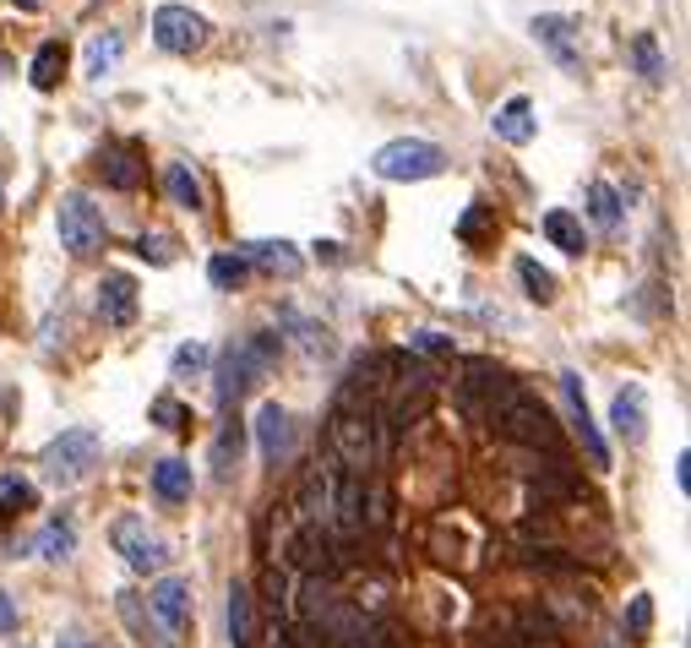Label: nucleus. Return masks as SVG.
I'll return each instance as SVG.
<instances>
[{"label":"nucleus","instance_id":"f704fd0d","mask_svg":"<svg viewBox=\"0 0 691 648\" xmlns=\"http://www.w3.org/2000/svg\"><path fill=\"white\" fill-rule=\"evenodd\" d=\"M522 566H539V572H572V561L561 551H539V546H522Z\"/></svg>","mask_w":691,"mask_h":648},{"label":"nucleus","instance_id":"9d476101","mask_svg":"<svg viewBox=\"0 0 691 648\" xmlns=\"http://www.w3.org/2000/svg\"><path fill=\"white\" fill-rule=\"evenodd\" d=\"M609 425H615V436H620L626 447H643V436H648V392H643L637 381H626V387L615 392Z\"/></svg>","mask_w":691,"mask_h":648},{"label":"nucleus","instance_id":"9b49d317","mask_svg":"<svg viewBox=\"0 0 691 648\" xmlns=\"http://www.w3.org/2000/svg\"><path fill=\"white\" fill-rule=\"evenodd\" d=\"M257 442H261V458L278 463L294 453V414L283 403H261L257 409Z\"/></svg>","mask_w":691,"mask_h":648},{"label":"nucleus","instance_id":"c03bdc74","mask_svg":"<svg viewBox=\"0 0 691 648\" xmlns=\"http://www.w3.org/2000/svg\"><path fill=\"white\" fill-rule=\"evenodd\" d=\"M55 648H98V644H87V638H61Z\"/></svg>","mask_w":691,"mask_h":648},{"label":"nucleus","instance_id":"c9c22d12","mask_svg":"<svg viewBox=\"0 0 691 648\" xmlns=\"http://www.w3.org/2000/svg\"><path fill=\"white\" fill-rule=\"evenodd\" d=\"M202 366H207V344H185V349H174V360H170L174 376H196Z\"/></svg>","mask_w":691,"mask_h":648},{"label":"nucleus","instance_id":"2f4dec72","mask_svg":"<svg viewBox=\"0 0 691 648\" xmlns=\"http://www.w3.org/2000/svg\"><path fill=\"white\" fill-rule=\"evenodd\" d=\"M115 61H120V33H98L87 44V77H104Z\"/></svg>","mask_w":691,"mask_h":648},{"label":"nucleus","instance_id":"c756f323","mask_svg":"<svg viewBox=\"0 0 691 648\" xmlns=\"http://www.w3.org/2000/svg\"><path fill=\"white\" fill-rule=\"evenodd\" d=\"M246 273H251V262H246V257H235V251H218V257H213V268H207V278H213L218 289H240Z\"/></svg>","mask_w":691,"mask_h":648},{"label":"nucleus","instance_id":"393cba45","mask_svg":"<svg viewBox=\"0 0 691 648\" xmlns=\"http://www.w3.org/2000/svg\"><path fill=\"white\" fill-rule=\"evenodd\" d=\"M533 496L539 501H566V496H577V474L566 463H550V468L533 474Z\"/></svg>","mask_w":691,"mask_h":648},{"label":"nucleus","instance_id":"20e7f679","mask_svg":"<svg viewBox=\"0 0 691 648\" xmlns=\"http://www.w3.org/2000/svg\"><path fill=\"white\" fill-rule=\"evenodd\" d=\"M370 170H376L381 181H435V175L446 170V153H441L435 142L403 137V142H387V148L370 159Z\"/></svg>","mask_w":691,"mask_h":648},{"label":"nucleus","instance_id":"f03ea898","mask_svg":"<svg viewBox=\"0 0 691 648\" xmlns=\"http://www.w3.org/2000/svg\"><path fill=\"white\" fill-rule=\"evenodd\" d=\"M278 355H283V338H278V333H251L246 344H235V349L224 355V366H218V403H224V409L240 403L261 376L278 366Z\"/></svg>","mask_w":691,"mask_h":648},{"label":"nucleus","instance_id":"79ce46f5","mask_svg":"<svg viewBox=\"0 0 691 648\" xmlns=\"http://www.w3.org/2000/svg\"><path fill=\"white\" fill-rule=\"evenodd\" d=\"M11 627H17V600H11V594H0V638H6Z\"/></svg>","mask_w":691,"mask_h":648},{"label":"nucleus","instance_id":"bb28decb","mask_svg":"<svg viewBox=\"0 0 691 648\" xmlns=\"http://www.w3.org/2000/svg\"><path fill=\"white\" fill-rule=\"evenodd\" d=\"M589 218H594L600 229H615V224H620V191L609 181L589 185Z\"/></svg>","mask_w":691,"mask_h":648},{"label":"nucleus","instance_id":"4c0bfd02","mask_svg":"<svg viewBox=\"0 0 691 648\" xmlns=\"http://www.w3.org/2000/svg\"><path fill=\"white\" fill-rule=\"evenodd\" d=\"M261 594H267V611H272V616H283V600H289V577H283V572H267V577H261Z\"/></svg>","mask_w":691,"mask_h":648},{"label":"nucleus","instance_id":"1a4fd4ad","mask_svg":"<svg viewBox=\"0 0 691 648\" xmlns=\"http://www.w3.org/2000/svg\"><path fill=\"white\" fill-rule=\"evenodd\" d=\"M561 398H566L572 431H577L583 447H589V463H594V468H609V447H605V436H600V425H594V414H589V398H583V376H577V370H561Z\"/></svg>","mask_w":691,"mask_h":648},{"label":"nucleus","instance_id":"4be33fe9","mask_svg":"<svg viewBox=\"0 0 691 648\" xmlns=\"http://www.w3.org/2000/svg\"><path fill=\"white\" fill-rule=\"evenodd\" d=\"M246 262H261V268H272V273H283V278H294L305 268L289 240H257V246H246Z\"/></svg>","mask_w":691,"mask_h":648},{"label":"nucleus","instance_id":"4468645a","mask_svg":"<svg viewBox=\"0 0 691 648\" xmlns=\"http://www.w3.org/2000/svg\"><path fill=\"white\" fill-rule=\"evenodd\" d=\"M98 170H104V181L115 185V191H137V185L148 181V164H142V148H137V142L104 148V153H98Z\"/></svg>","mask_w":691,"mask_h":648},{"label":"nucleus","instance_id":"a18cd8bd","mask_svg":"<svg viewBox=\"0 0 691 648\" xmlns=\"http://www.w3.org/2000/svg\"><path fill=\"white\" fill-rule=\"evenodd\" d=\"M11 6H17V11H39L44 0H11Z\"/></svg>","mask_w":691,"mask_h":648},{"label":"nucleus","instance_id":"a19ab883","mask_svg":"<svg viewBox=\"0 0 691 648\" xmlns=\"http://www.w3.org/2000/svg\"><path fill=\"white\" fill-rule=\"evenodd\" d=\"M648 627H654V600H648V594H637V600H631V633L643 638Z\"/></svg>","mask_w":691,"mask_h":648},{"label":"nucleus","instance_id":"39448f33","mask_svg":"<svg viewBox=\"0 0 691 648\" xmlns=\"http://www.w3.org/2000/svg\"><path fill=\"white\" fill-rule=\"evenodd\" d=\"M98 431H87V425H72V431H61L50 447H44V474L55 479V485H77L87 468H93V458H98Z\"/></svg>","mask_w":691,"mask_h":648},{"label":"nucleus","instance_id":"6ab92c4d","mask_svg":"<svg viewBox=\"0 0 691 648\" xmlns=\"http://www.w3.org/2000/svg\"><path fill=\"white\" fill-rule=\"evenodd\" d=\"M496 137L501 142H512V148H522V142H533V104L528 98H507L501 109H496Z\"/></svg>","mask_w":691,"mask_h":648},{"label":"nucleus","instance_id":"aec40b11","mask_svg":"<svg viewBox=\"0 0 691 648\" xmlns=\"http://www.w3.org/2000/svg\"><path fill=\"white\" fill-rule=\"evenodd\" d=\"M28 77H33V88H39V93L55 88V83L66 77V39H50V44H39V55H33Z\"/></svg>","mask_w":691,"mask_h":648},{"label":"nucleus","instance_id":"412c9836","mask_svg":"<svg viewBox=\"0 0 691 648\" xmlns=\"http://www.w3.org/2000/svg\"><path fill=\"white\" fill-rule=\"evenodd\" d=\"M240 453H246V425H240V420H229V425L218 431V442H213V474H218V479H229V474L240 468Z\"/></svg>","mask_w":691,"mask_h":648},{"label":"nucleus","instance_id":"7c9ffc66","mask_svg":"<svg viewBox=\"0 0 691 648\" xmlns=\"http://www.w3.org/2000/svg\"><path fill=\"white\" fill-rule=\"evenodd\" d=\"M518 278H522V289H528V300H539V305H550V300H555V278L544 273L533 257H522V262H518Z\"/></svg>","mask_w":691,"mask_h":648},{"label":"nucleus","instance_id":"7ed1b4c3","mask_svg":"<svg viewBox=\"0 0 691 648\" xmlns=\"http://www.w3.org/2000/svg\"><path fill=\"white\" fill-rule=\"evenodd\" d=\"M327 436H333V453L348 463V474L365 479V468L376 463V420H370V409L365 403H338Z\"/></svg>","mask_w":691,"mask_h":648},{"label":"nucleus","instance_id":"a211bd4d","mask_svg":"<svg viewBox=\"0 0 691 648\" xmlns=\"http://www.w3.org/2000/svg\"><path fill=\"white\" fill-rule=\"evenodd\" d=\"M257 633H261L257 600H251V588H246V583H235V588H229V644H235V648H257Z\"/></svg>","mask_w":691,"mask_h":648},{"label":"nucleus","instance_id":"b1692460","mask_svg":"<svg viewBox=\"0 0 691 648\" xmlns=\"http://www.w3.org/2000/svg\"><path fill=\"white\" fill-rule=\"evenodd\" d=\"M191 463H180V458H164L159 468H153V490H159V501H185L191 496Z\"/></svg>","mask_w":691,"mask_h":648},{"label":"nucleus","instance_id":"72a5a7b5","mask_svg":"<svg viewBox=\"0 0 691 648\" xmlns=\"http://www.w3.org/2000/svg\"><path fill=\"white\" fill-rule=\"evenodd\" d=\"M137 257H142V262H153V268H170V262H174V240H170V235H142V240H137Z\"/></svg>","mask_w":691,"mask_h":648},{"label":"nucleus","instance_id":"473e14b6","mask_svg":"<svg viewBox=\"0 0 691 648\" xmlns=\"http://www.w3.org/2000/svg\"><path fill=\"white\" fill-rule=\"evenodd\" d=\"M631 55H637V66H643V77H648V83H665V77H670V66H665V55H659V44H654L648 33H637V39H631Z\"/></svg>","mask_w":691,"mask_h":648},{"label":"nucleus","instance_id":"2eb2a0df","mask_svg":"<svg viewBox=\"0 0 691 648\" xmlns=\"http://www.w3.org/2000/svg\"><path fill=\"white\" fill-rule=\"evenodd\" d=\"M533 39L561 61V66H577V17H561V11H544V17H533Z\"/></svg>","mask_w":691,"mask_h":648},{"label":"nucleus","instance_id":"ddd939ff","mask_svg":"<svg viewBox=\"0 0 691 648\" xmlns=\"http://www.w3.org/2000/svg\"><path fill=\"white\" fill-rule=\"evenodd\" d=\"M148 605H153V616H159L164 633H185V627H191V583H185V577H164V583L148 594Z\"/></svg>","mask_w":691,"mask_h":648},{"label":"nucleus","instance_id":"dca6fc26","mask_svg":"<svg viewBox=\"0 0 691 648\" xmlns=\"http://www.w3.org/2000/svg\"><path fill=\"white\" fill-rule=\"evenodd\" d=\"M507 381H512V376H507L501 366H490V360H468V366H463V403H468V409H485Z\"/></svg>","mask_w":691,"mask_h":648},{"label":"nucleus","instance_id":"423d86ee","mask_svg":"<svg viewBox=\"0 0 691 648\" xmlns=\"http://www.w3.org/2000/svg\"><path fill=\"white\" fill-rule=\"evenodd\" d=\"M104 240H109L104 213L93 207V196H87V191H72V196L61 202V246H66L72 257H98V251H104Z\"/></svg>","mask_w":691,"mask_h":648},{"label":"nucleus","instance_id":"f257e3e1","mask_svg":"<svg viewBox=\"0 0 691 648\" xmlns=\"http://www.w3.org/2000/svg\"><path fill=\"white\" fill-rule=\"evenodd\" d=\"M485 420L496 436L518 442V447H533V453H555L561 431H555V414L522 387V381H507L490 403H485Z\"/></svg>","mask_w":691,"mask_h":648},{"label":"nucleus","instance_id":"ea45409f","mask_svg":"<svg viewBox=\"0 0 691 648\" xmlns=\"http://www.w3.org/2000/svg\"><path fill=\"white\" fill-rule=\"evenodd\" d=\"M33 501V485L28 479H0V512L6 507H28Z\"/></svg>","mask_w":691,"mask_h":648},{"label":"nucleus","instance_id":"6e6552de","mask_svg":"<svg viewBox=\"0 0 691 648\" xmlns=\"http://www.w3.org/2000/svg\"><path fill=\"white\" fill-rule=\"evenodd\" d=\"M109 540H115V551L126 555L137 572H159V566L170 561V546H164V540H159V534H153L142 518H120Z\"/></svg>","mask_w":691,"mask_h":648},{"label":"nucleus","instance_id":"c85d7f7f","mask_svg":"<svg viewBox=\"0 0 691 648\" xmlns=\"http://www.w3.org/2000/svg\"><path fill=\"white\" fill-rule=\"evenodd\" d=\"M33 551L44 555V561H66V555L77 551V534H72L66 523H50V529H44V534L33 540Z\"/></svg>","mask_w":691,"mask_h":648},{"label":"nucleus","instance_id":"0eeeda50","mask_svg":"<svg viewBox=\"0 0 691 648\" xmlns=\"http://www.w3.org/2000/svg\"><path fill=\"white\" fill-rule=\"evenodd\" d=\"M153 39L170 55H191V50L207 44V17H196L191 6H159L153 11Z\"/></svg>","mask_w":691,"mask_h":648},{"label":"nucleus","instance_id":"e433bc0d","mask_svg":"<svg viewBox=\"0 0 691 648\" xmlns=\"http://www.w3.org/2000/svg\"><path fill=\"white\" fill-rule=\"evenodd\" d=\"M153 420H159V425H170V431H185V425H191V409H185V403H174V398H159V403H153Z\"/></svg>","mask_w":691,"mask_h":648},{"label":"nucleus","instance_id":"f8f14e48","mask_svg":"<svg viewBox=\"0 0 691 648\" xmlns=\"http://www.w3.org/2000/svg\"><path fill=\"white\" fill-rule=\"evenodd\" d=\"M98 316H104L109 327H131V322H137V278L104 273V283H98Z\"/></svg>","mask_w":691,"mask_h":648},{"label":"nucleus","instance_id":"a878e982","mask_svg":"<svg viewBox=\"0 0 691 648\" xmlns=\"http://www.w3.org/2000/svg\"><path fill=\"white\" fill-rule=\"evenodd\" d=\"M164 191H170L174 207L202 213V185H196V175H191V164H170V170H164Z\"/></svg>","mask_w":691,"mask_h":648},{"label":"nucleus","instance_id":"5701e85b","mask_svg":"<svg viewBox=\"0 0 691 648\" xmlns=\"http://www.w3.org/2000/svg\"><path fill=\"white\" fill-rule=\"evenodd\" d=\"M544 235H550L566 257H583V246H589V240H583V224H577L566 207H550V213H544Z\"/></svg>","mask_w":691,"mask_h":648},{"label":"nucleus","instance_id":"cd10ccee","mask_svg":"<svg viewBox=\"0 0 691 648\" xmlns=\"http://www.w3.org/2000/svg\"><path fill=\"white\" fill-rule=\"evenodd\" d=\"M490 229H496V207H485V202H474V207L457 218V240H463V246H479Z\"/></svg>","mask_w":691,"mask_h":648},{"label":"nucleus","instance_id":"37998d69","mask_svg":"<svg viewBox=\"0 0 691 648\" xmlns=\"http://www.w3.org/2000/svg\"><path fill=\"white\" fill-rule=\"evenodd\" d=\"M676 479H681V490H687V485H691V458H687V453L676 458Z\"/></svg>","mask_w":691,"mask_h":648},{"label":"nucleus","instance_id":"58836bf2","mask_svg":"<svg viewBox=\"0 0 691 648\" xmlns=\"http://www.w3.org/2000/svg\"><path fill=\"white\" fill-rule=\"evenodd\" d=\"M409 355H431V360H441V355H452V338H441V333H414V338H409Z\"/></svg>","mask_w":691,"mask_h":648},{"label":"nucleus","instance_id":"f3484780","mask_svg":"<svg viewBox=\"0 0 691 648\" xmlns=\"http://www.w3.org/2000/svg\"><path fill=\"white\" fill-rule=\"evenodd\" d=\"M300 518L316 523V529H327V518H333V474L327 468L305 474V485H300Z\"/></svg>","mask_w":691,"mask_h":648}]
</instances>
